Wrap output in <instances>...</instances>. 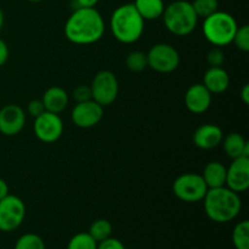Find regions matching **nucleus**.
<instances>
[{"label": "nucleus", "instance_id": "24", "mask_svg": "<svg viewBox=\"0 0 249 249\" xmlns=\"http://www.w3.org/2000/svg\"><path fill=\"white\" fill-rule=\"evenodd\" d=\"M191 4L198 18H206L219 10L218 0H194Z\"/></svg>", "mask_w": 249, "mask_h": 249}, {"label": "nucleus", "instance_id": "4", "mask_svg": "<svg viewBox=\"0 0 249 249\" xmlns=\"http://www.w3.org/2000/svg\"><path fill=\"white\" fill-rule=\"evenodd\" d=\"M162 18L167 31L177 36H189L198 23V16L187 0H177L165 6Z\"/></svg>", "mask_w": 249, "mask_h": 249}, {"label": "nucleus", "instance_id": "20", "mask_svg": "<svg viewBox=\"0 0 249 249\" xmlns=\"http://www.w3.org/2000/svg\"><path fill=\"white\" fill-rule=\"evenodd\" d=\"M133 4L145 21L160 18L165 9L163 0H135Z\"/></svg>", "mask_w": 249, "mask_h": 249}, {"label": "nucleus", "instance_id": "29", "mask_svg": "<svg viewBox=\"0 0 249 249\" xmlns=\"http://www.w3.org/2000/svg\"><path fill=\"white\" fill-rule=\"evenodd\" d=\"M72 97L75 101V104L78 102H84L92 100L91 97V89H90V85H78L77 88H74L72 92Z\"/></svg>", "mask_w": 249, "mask_h": 249}, {"label": "nucleus", "instance_id": "14", "mask_svg": "<svg viewBox=\"0 0 249 249\" xmlns=\"http://www.w3.org/2000/svg\"><path fill=\"white\" fill-rule=\"evenodd\" d=\"M212 105V94L203 84L191 85L185 94V106L191 113L202 114Z\"/></svg>", "mask_w": 249, "mask_h": 249}, {"label": "nucleus", "instance_id": "12", "mask_svg": "<svg viewBox=\"0 0 249 249\" xmlns=\"http://www.w3.org/2000/svg\"><path fill=\"white\" fill-rule=\"evenodd\" d=\"M26 124V113L18 105L9 104L0 108V133L15 136L22 131Z\"/></svg>", "mask_w": 249, "mask_h": 249}, {"label": "nucleus", "instance_id": "27", "mask_svg": "<svg viewBox=\"0 0 249 249\" xmlns=\"http://www.w3.org/2000/svg\"><path fill=\"white\" fill-rule=\"evenodd\" d=\"M232 44H235L236 48L238 50L243 51V53H248L249 51V26L238 27L236 31L235 36H233Z\"/></svg>", "mask_w": 249, "mask_h": 249}, {"label": "nucleus", "instance_id": "37", "mask_svg": "<svg viewBox=\"0 0 249 249\" xmlns=\"http://www.w3.org/2000/svg\"><path fill=\"white\" fill-rule=\"evenodd\" d=\"M28 1H31V2H40V1H43V0H28Z\"/></svg>", "mask_w": 249, "mask_h": 249}, {"label": "nucleus", "instance_id": "1", "mask_svg": "<svg viewBox=\"0 0 249 249\" xmlns=\"http://www.w3.org/2000/svg\"><path fill=\"white\" fill-rule=\"evenodd\" d=\"M104 17L95 7H77L65 24V36L77 45H90L104 36Z\"/></svg>", "mask_w": 249, "mask_h": 249}, {"label": "nucleus", "instance_id": "25", "mask_svg": "<svg viewBox=\"0 0 249 249\" xmlns=\"http://www.w3.org/2000/svg\"><path fill=\"white\" fill-rule=\"evenodd\" d=\"M67 249H97V242L89 232H79L71 238Z\"/></svg>", "mask_w": 249, "mask_h": 249}, {"label": "nucleus", "instance_id": "23", "mask_svg": "<svg viewBox=\"0 0 249 249\" xmlns=\"http://www.w3.org/2000/svg\"><path fill=\"white\" fill-rule=\"evenodd\" d=\"M125 66L129 71L131 72H142L148 67L147 62V53H142V51H131L128 53L125 58Z\"/></svg>", "mask_w": 249, "mask_h": 249}, {"label": "nucleus", "instance_id": "7", "mask_svg": "<svg viewBox=\"0 0 249 249\" xmlns=\"http://www.w3.org/2000/svg\"><path fill=\"white\" fill-rule=\"evenodd\" d=\"M91 97L102 107L109 106L117 100L119 94V83L116 74L111 71H100L90 84Z\"/></svg>", "mask_w": 249, "mask_h": 249}, {"label": "nucleus", "instance_id": "11", "mask_svg": "<svg viewBox=\"0 0 249 249\" xmlns=\"http://www.w3.org/2000/svg\"><path fill=\"white\" fill-rule=\"evenodd\" d=\"M71 118L78 128H92V126L97 125L104 118V107L100 106L94 100L78 102L73 107Z\"/></svg>", "mask_w": 249, "mask_h": 249}, {"label": "nucleus", "instance_id": "8", "mask_svg": "<svg viewBox=\"0 0 249 249\" xmlns=\"http://www.w3.org/2000/svg\"><path fill=\"white\" fill-rule=\"evenodd\" d=\"M26 218V204L19 197L7 195L0 199V231L11 232L18 229Z\"/></svg>", "mask_w": 249, "mask_h": 249}, {"label": "nucleus", "instance_id": "9", "mask_svg": "<svg viewBox=\"0 0 249 249\" xmlns=\"http://www.w3.org/2000/svg\"><path fill=\"white\" fill-rule=\"evenodd\" d=\"M148 67L158 73H172L179 67L180 55L170 44L160 43L153 45L147 53Z\"/></svg>", "mask_w": 249, "mask_h": 249}, {"label": "nucleus", "instance_id": "22", "mask_svg": "<svg viewBox=\"0 0 249 249\" xmlns=\"http://www.w3.org/2000/svg\"><path fill=\"white\" fill-rule=\"evenodd\" d=\"M232 243L236 249H249V221L242 220L233 228Z\"/></svg>", "mask_w": 249, "mask_h": 249}, {"label": "nucleus", "instance_id": "35", "mask_svg": "<svg viewBox=\"0 0 249 249\" xmlns=\"http://www.w3.org/2000/svg\"><path fill=\"white\" fill-rule=\"evenodd\" d=\"M241 99H242L243 104L245 105L249 104V85L248 84H245L242 89H241Z\"/></svg>", "mask_w": 249, "mask_h": 249}, {"label": "nucleus", "instance_id": "13", "mask_svg": "<svg viewBox=\"0 0 249 249\" xmlns=\"http://www.w3.org/2000/svg\"><path fill=\"white\" fill-rule=\"evenodd\" d=\"M226 187L241 194L249 187V158L238 157L232 160L230 167L226 168Z\"/></svg>", "mask_w": 249, "mask_h": 249}, {"label": "nucleus", "instance_id": "31", "mask_svg": "<svg viewBox=\"0 0 249 249\" xmlns=\"http://www.w3.org/2000/svg\"><path fill=\"white\" fill-rule=\"evenodd\" d=\"M97 249H125V246L118 238H114L111 236V237L106 238L101 242H97Z\"/></svg>", "mask_w": 249, "mask_h": 249}, {"label": "nucleus", "instance_id": "26", "mask_svg": "<svg viewBox=\"0 0 249 249\" xmlns=\"http://www.w3.org/2000/svg\"><path fill=\"white\" fill-rule=\"evenodd\" d=\"M14 249H45V243L39 235L24 233L16 241Z\"/></svg>", "mask_w": 249, "mask_h": 249}, {"label": "nucleus", "instance_id": "17", "mask_svg": "<svg viewBox=\"0 0 249 249\" xmlns=\"http://www.w3.org/2000/svg\"><path fill=\"white\" fill-rule=\"evenodd\" d=\"M45 111L51 113L60 114L65 111L70 102V96L67 91L61 87H51L46 90L41 97Z\"/></svg>", "mask_w": 249, "mask_h": 249}, {"label": "nucleus", "instance_id": "32", "mask_svg": "<svg viewBox=\"0 0 249 249\" xmlns=\"http://www.w3.org/2000/svg\"><path fill=\"white\" fill-rule=\"evenodd\" d=\"M9 46L0 38V67L4 66L6 63V61L9 60Z\"/></svg>", "mask_w": 249, "mask_h": 249}, {"label": "nucleus", "instance_id": "18", "mask_svg": "<svg viewBox=\"0 0 249 249\" xmlns=\"http://www.w3.org/2000/svg\"><path fill=\"white\" fill-rule=\"evenodd\" d=\"M223 148L229 158L235 160L238 157L249 158V142L238 133H230L223 138Z\"/></svg>", "mask_w": 249, "mask_h": 249}, {"label": "nucleus", "instance_id": "28", "mask_svg": "<svg viewBox=\"0 0 249 249\" xmlns=\"http://www.w3.org/2000/svg\"><path fill=\"white\" fill-rule=\"evenodd\" d=\"M225 62V53L219 46H214L207 53V63L209 67H221Z\"/></svg>", "mask_w": 249, "mask_h": 249}, {"label": "nucleus", "instance_id": "21", "mask_svg": "<svg viewBox=\"0 0 249 249\" xmlns=\"http://www.w3.org/2000/svg\"><path fill=\"white\" fill-rule=\"evenodd\" d=\"M112 231H113V228H112V224L108 220H106V219H97V220H95L90 225L89 235L96 242H101V241L111 237Z\"/></svg>", "mask_w": 249, "mask_h": 249}, {"label": "nucleus", "instance_id": "3", "mask_svg": "<svg viewBox=\"0 0 249 249\" xmlns=\"http://www.w3.org/2000/svg\"><path fill=\"white\" fill-rule=\"evenodd\" d=\"M109 27L114 38L123 44H134L142 36L145 19L133 2L123 4L112 12Z\"/></svg>", "mask_w": 249, "mask_h": 249}, {"label": "nucleus", "instance_id": "16", "mask_svg": "<svg viewBox=\"0 0 249 249\" xmlns=\"http://www.w3.org/2000/svg\"><path fill=\"white\" fill-rule=\"evenodd\" d=\"M202 84L213 94H223L230 87V75L223 67H209L203 75Z\"/></svg>", "mask_w": 249, "mask_h": 249}, {"label": "nucleus", "instance_id": "36", "mask_svg": "<svg viewBox=\"0 0 249 249\" xmlns=\"http://www.w3.org/2000/svg\"><path fill=\"white\" fill-rule=\"evenodd\" d=\"M4 21H5L4 12H2L1 7H0V31H1V29H2V26H4Z\"/></svg>", "mask_w": 249, "mask_h": 249}, {"label": "nucleus", "instance_id": "33", "mask_svg": "<svg viewBox=\"0 0 249 249\" xmlns=\"http://www.w3.org/2000/svg\"><path fill=\"white\" fill-rule=\"evenodd\" d=\"M74 1L77 4V7H95L99 0H74Z\"/></svg>", "mask_w": 249, "mask_h": 249}, {"label": "nucleus", "instance_id": "30", "mask_svg": "<svg viewBox=\"0 0 249 249\" xmlns=\"http://www.w3.org/2000/svg\"><path fill=\"white\" fill-rule=\"evenodd\" d=\"M44 112H45V107H44L41 100H32L27 105V113L31 117H33V118H36V117H39Z\"/></svg>", "mask_w": 249, "mask_h": 249}, {"label": "nucleus", "instance_id": "2", "mask_svg": "<svg viewBox=\"0 0 249 249\" xmlns=\"http://www.w3.org/2000/svg\"><path fill=\"white\" fill-rule=\"evenodd\" d=\"M206 215L214 223L225 224L238 216L242 209V199L240 194L229 187L208 189L203 198Z\"/></svg>", "mask_w": 249, "mask_h": 249}, {"label": "nucleus", "instance_id": "6", "mask_svg": "<svg viewBox=\"0 0 249 249\" xmlns=\"http://www.w3.org/2000/svg\"><path fill=\"white\" fill-rule=\"evenodd\" d=\"M208 187L201 174L185 173L178 177L173 182V192L175 197L185 203H197L203 201Z\"/></svg>", "mask_w": 249, "mask_h": 249}, {"label": "nucleus", "instance_id": "15", "mask_svg": "<svg viewBox=\"0 0 249 249\" xmlns=\"http://www.w3.org/2000/svg\"><path fill=\"white\" fill-rule=\"evenodd\" d=\"M224 138L223 130L216 124L207 123L198 126L194 133V143L201 150H213L218 147Z\"/></svg>", "mask_w": 249, "mask_h": 249}, {"label": "nucleus", "instance_id": "10", "mask_svg": "<svg viewBox=\"0 0 249 249\" xmlns=\"http://www.w3.org/2000/svg\"><path fill=\"white\" fill-rule=\"evenodd\" d=\"M33 130L38 140L45 143L56 142L63 134V122L60 114L45 111L34 118Z\"/></svg>", "mask_w": 249, "mask_h": 249}, {"label": "nucleus", "instance_id": "19", "mask_svg": "<svg viewBox=\"0 0 249 249\" xmlns=\"http://www.w3.org/2000/svg\"><path fill=\"white\" fill-rule=\"evenodd\" d=\"M204 182L208 189H216L223 187L226 184V167L220 162L212 160L207 163L202 173Z\"/></svg>", "mask_w": 249, "mask_h": 249}, {"label": "nucleus", "instance_id": "34", "mask_svg": "<svg viewBox=\"0 0 249 249\" xmlns=\"http://www.w3.org/2000/svg\"><path fill=\"white\" fill-rule=\"evenodd\" d=\"M7 195H9V185H7V182L4 179L0 178V199L6 197Z\"/></svg>", "mask_w": 249, "mask_h": 249}, {"label": "nucleus", "instance_id": "5", "mask_svg": "<svg viewBox=\"0 0 249 249\" xmlns=\"http://www.w3.org/2000/svg\"><path fill=\"white\" fill-rule=\"evenodd\" d=\"M238 28L237 21L231 14L225 11H215L211 16L203 18V36L212 45L226 46L232 43L233 36Z\"/></svg>", "mask_w": 249, "mask_h": 249}]
</instances>
